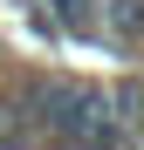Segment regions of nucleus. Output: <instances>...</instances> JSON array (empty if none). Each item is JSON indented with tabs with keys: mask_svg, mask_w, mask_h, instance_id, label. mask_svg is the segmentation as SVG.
<instances>
[{
	"mask_svg": "<svg viewBox=\"0 0 144 150\" xmlns=\"http://www.w3.org/2000/svg\"><path fill=\"white\" fill-rule=\"evenodd\" d=\"M117 96L82 89V82H48L34 89V116L48 123V137L69 150H124V130H117Z\"/></svg>",
	"mask_w": 144,
	"mask_h": 150,
	"instance_id": "obj_1",
	"label": "nucleus"
},
{
	"mask_svg": "<svg viewBox=\"0 0 144 150\" xmlns=\"http://www.w3.org/2000/svg\"><path fill=\"white\" fill-rule=\"evenodd\" d=\"M103 14H110V28L124 34V41H137V48H144V0H110Z\"/></svg>",
	"mask_w": 144,
	"mask_h": 150,
	"instance_id": "obj_2",
	"label": "nucleus"
},
{
	"mask_svg": "<svg viewBox=\"0 0 144 150\" xmlns=\"http://www.w3.org/2000/svg\"><path fill=\"white\" fill-rule=\"evenodd\" d=\"M48 14H55L62 28H76V34H96V14H89V0H48Z\"/></svg>",
	"mask_w": 144,
	"mask_h": 150,
	"instance_id": "obj_3",
	"label": "nucleus"
}]
</instances>
